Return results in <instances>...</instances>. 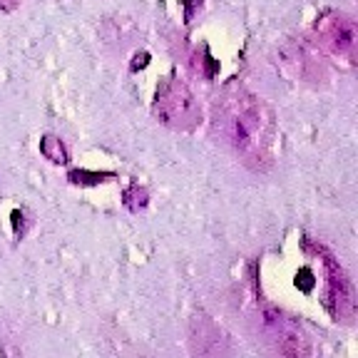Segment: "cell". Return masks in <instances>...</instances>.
<instances>
[{"instance_id":"obj_1","label":"cell","mask_w":358,"mask_h":358,"mask_svg":"<svg viewBox=\"0 0 358 358\" xmlns=\"http://www.w3.org/2000/svg\"><path fill=\"white\" fill-rule=\"evenodd\" d=\"M212 137L252 172H268L276 159L279 122L264 97L244 85H227L214 97Z\"/></svg>"},{"instance_id":"obj_2","label":"cell","mask_w":358,"mask_h":358,"mask_svg":"<svg viewBox=\"0 0 358 358\" xmlns=\"http://www.w3.org/2000/svg\"><path fill=\"white\" fill-rule=\"evenodd\" d=\"M152 117L174 132H192L201 122V105L185 80L167 75L155 90Z\"/></svg>"},{"instance_id":"obj_3","label":"cell","mask_w":358,"mask_h":358,"mask_svg":"<svg viewBox=\"0 0 358 358\" xmlns=\"http://www.w3.org/2000/svg\"><path fill=\"white\" fill-rule=\"evenodd\" d=\"M257 329L268 358H311V341L306 331L286 313L264 306L259 311Z\"/></svg>"},{"instance_id":"obj_4","label":"cell","mask_w":358,"mask_h":358,"mask_svg":"<svg viewBox=\"0 0 358 358\" xmlns=\"http://www.w3.org/2000/svg\"><path fill=\"white\" fill-rule=\"evenodd\" d=\"M313 35L316 43L324 48L329 55L346 60L348 65H356V52H358V28L356 20L346 13L338 10H326L316 17L313 22Z\"/></svg>"},{"instance_id":"obj_5","label":"cell","mask_w":358,"mask_h":358,"mask_svg":"<svg viewBox=\"0 0 358 358\" xmlns=\"http://www.w3.org/2000/svg\"><path fill=\"white\" fill-rule=\"evenodd\" d=\"M189 351L194 358H229L231 343L229 336L224 334L222 326L212 319H192L189 324Z\"/></svg>"},{"instance_id":"obj_6","label":"cell","mask_w":358,"mask_h":358,"mask_svg":"<svg viewBox=\"0 0 358 358\" xmlns=\"http://www.w3.org/2000/svg\"><path fill=\"white\" fill-rule=\"evenodd\" d=\"M326 296H329V306L331 313L338 319H348L353 311V299H351V284L343 276L341 266L334 262V257L326 254Z\"/></svg>"},{"instance_id":"obj_7","label":"cell","mask_w":358,"mask_h":358,"mask_svg":"<svg viewBox=\"0 0 358 358\" xmlns=\"http://www.w3.org/2000/svg\"><path fill=\"white\" fill-rule=\"evenodd\" d=\"M40 152H43L45 159H50L52 164H65L67 162V150L57 137L52 134H45L43 140H40Z\"/></svg>"},{"instance_id":"obj_8","label":"cell","mask_w":358,"mask_h":358,"mask_svg":"<svg viewBox=\"0 0 358 358\" xmlns=\"http://www.w3.org/2000/svg\"><path fill=\"white\" fill-rule=\"evenodd\" d=\"M20 6V0H0V13H13Z\"/></svg>"}]
</instances>
